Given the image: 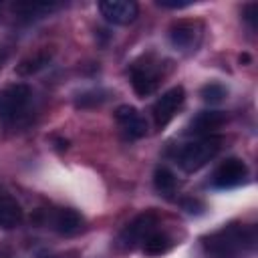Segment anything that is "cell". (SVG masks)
Wrapping results in <instances>:
<instances>
[{
  "mask_svg": "<svg viewBox=\"0 0 258 258\" xmlns=\"http://www.w3.org/2000/svg\"><path fill=\"white\" fill-rule=\"evenodd\" d=\"M254 230L242 226H228L206 240V250L214 258H232L234 254L254 246Z\"/></svg>",
  "mask_w": 258,
  "mask_h": 258,
  "instance_id": "1",
  "label": "cell"
},
{
  "mask_svg": "<svg viewBox=\"0 0 258 258\" xmlns=\"http://www.w3.org/2000/svg\"><path fill=\"white\" fill-rule=\"evenodd\" d=\"M159 69L153 62H135L131 67V87L135 91L137 97L145 99L151 93H155L157 85H159Z\"/></svg>",
  "mask_w": 258,
  "mask_h": 258,
  "instance_id": "5",
  "label": "cell"
},
{
  "mask_svg": "<svg viewBox=\"0 0 258 258\" xmlns=\"http://www.w3.org/2000/svg\"><path fill=\"white\" fill-rule=\"evenodd\" d=\"M54 8H58V6L52 2H18V4H14V10L20 12L22 16H42V14L52 12Z\"/></svg>",
  "mask_w": 258,
  "mask_h": 258,
  "instance_id": "16",
  "label": "cell"
},
{
  "mask_svg": "<svg viewBox=\"0 0 258 258\" xmlns=\"http://www.w3.org/2000/svg\"><path fill=\"white\" fill-rule=\"evenodd\" d=\"M181 208L187 212V214H202V210H204V204L202 202H198V200H183L181 202Z\"/></svg>",
  "mask_w": 258,
  "mask_h": 258,
  "instance_id": "22",
  "label": "cell"
},
{
  "mask_svg": "<svg viewBox=\"0 0 258 258\" xmlns=\"http://www.w3.org/2000/svg\"><path fill=\"white\" fill-rule=\"evenodd\" d=\"M171 246V240L163 234V232H153L145 242H143V252L149 254V256H159L163 252H167Z\"/></svg>",
  "mask_w": 258,
  "mask_h": 258,
  "instance_id": "15",
  "label": "cell"
},
{
  "mask_svg": "<svg viewBox=\"0 0 258 258\" xmlns=\"http://www.w3.org/2000/svg\"><path fill=\"white\" fill-rule=\"evenodd\" d=\"M30 97H32V91L24 83H14L4 87L0 91V123L16 121L28 107Z\"/></svg>",
  "mask_w": 258,
  "mask_h": 258,
  "instance_id": "3",
  "label": "cell"
},
{
  "mask_svg": "<svg viewBox=\"0 0 258 258\" xmlns=\"http://www.w3.org/2000/svg\"><path fill=\"white\" fill-rule=\"evenodd\" d=\"M48 60H50V54L48 52H38V54L30 56L28 60H22L20 67H18V73L20 75H32V73L44 69L48 64Z\"/></svg>",
  "mask_w": 258,
  "mask_h": 258,
  "instance_id": "17",
  "label": "cell"
},
{
  "mask_svg": "<svg viewBox=\"0 0 258 258\" xmlns=\"http://www.w3.org/2000/svg\"><path fill=\"white\" fill-rule=\"evenodd\" d=\"M183 99H185V91H183L181 87H171L169 91H165V93L155 101V105H153V119H155V125H157V127H165V125L173 119L175 111L181 107Z\"/></svg>",
  "mask_w": 258,
  "mask_h": 258,
  "instance_id": "8",
  "label": "cell"
},
{
  "mask_svg": "<svg viewBox=\"0 0 258 258\" xmlns=\"http://www.w3.org/2000/svg\"><path fill=\"white\" fill-rule=\"evenodd\" d=\"M24 218V212L20 204L12 196H0V228L12 230L16 228Z\"/></svg>",
  "mask_w": 258,
  "mask_h": 258,
  "instance_id": "12",
  "label": "cell"
},
{
  "mask_svg": "<svg viewBox=\"0 0 258 258\" xmlns=\"http://www.w3.org/2000/svg\"><path fill=\"white\" fill-rule=\"evenodd\" d=\"M115 119L121 125V129L131 137V139H139L147 133V121L143 119V115L131 107V105H121L115 111Z\"/></svg>",
  "mask_w": 258,
  "mask_h": 258,
  "instance_id": "9",
  "label": "cell"
},
{
  "mask_svg": "<svg viewBox=\"0 0 258 258\" xmlns=\"http://www.w3.org/2000/svg\"><path fill=\"white\" fill-rule=\"evenodd\" d=\"M220 143H222L220 137L204 135L202 139L183 145L181 151H179V155H177V163H179V167H181L183 171H187V173L202 169L208 161H212V159L216 157V153H218L220 147H222Z\"/></svg>",
  "mask_w": 258,
  "mask_h": 258,
  "instance_id": "2",
  "label": "cell"
},
{
  "mask_svg": "<svg viewBox=\"0 0 258 258\" xmlns=\"http://www.w3.org/2000/svg\"><path fill=\"white\" fill-rule=\"evenodd\" d=\"M99 12L107 22L123 26L131 24L137 18L139 6L133 0H103L99 2Z\"/></svg>",
  "mask_w": 258,
  "mask_h": 258,
  "instance_id": "7",
  "label": "cell"
},
{
  "mask_svg": "<svg viewBox=\"0 0 258 258\" xmlns=\"http://www.w3.org/2000/svg\"><path fill=\"white\" fill-rule=\"evenodd\" d=\"M46 224H48L54 232L69 236V234H75V232L81 230L83 218H81V214L75 212V210L60 208V210H54V212H48V214H46Z\"/></svg>",
  "mask_w": 258,
  "mask_h": 258,
  "instance_id": "10",
  "label": "cell"
},
{
  "mask_svg": "<svg viewBox=\"0 0 258 258\" xmlns=\"http://www.w3.org/2000/svg\"><path fill=\"white\" fill-rule=\"evenodd\" d=\"M246 175H248L246 163L238 157H230L218 165V169L212 175V183L220 189H228V187H236V185L244 183Z\"/></svg>",
  "mask_w": 258,
  "mask_h": 258,
  "instance_id": "6",
  "label": "cell"
},
{
  "mask_svg": "<svg viewBox=\"0 0 258 258\" xmlns=\"http://www.w3.org/2000/svg\"><path fill=\"white\" fill-rule=\"evenodd\" d=\"M107 97H109V93H107V91H101V89H97V91H87V93L79 95L77 107H95V105L105 103Z\"/></svg>",
  "mask_w": 258,
  "mask_h": 258,
  "instance_id": "19",
  "label": "cell"
},
{
  "mask_svg": "<svg viewBox=\"0 0 258 258\" xmlns=\"http://www.w3.org/2000/svg\"><path fill=\"white\" fill-rule=\"evenodd\" d=\"M226 121V115L222 111H202L198 113V117L191 121L189 131L191 133H208L216 127H220Z\"/></svg>",
  "mask_w": 258,
  "mask_h": 258,
  "instance_id": "13",
  "label": "cell"
},
{
  "mask_svg": "<svg viewBox=\"0 0 258 258\" xmlns=\"http://www.w3.org/2000/svg\"><path fill=\"white\" fill-rule=\"evenodd\" d=\"M157 6H161V8H171V10H179V8L191 6V0H157Z\"/></svg>",
  "mask_w": 258,
  "mask_h": 258,
  "instance_id": "20",
  "label": "cell"
},
{
  "mask_svg": "<svg viewBox=\"0 0 258 258\" xmlns=\"http://www.w3.org/2000/svg\"><path fill=\"white\" fill-rule=\"evenodd\" d=\"M169 40L175 48H181V50H194V46L198 44L200 40V28L196 22H177L171 26L169 30Z\"/></svg>",
  "mask_w": 258,
  "mask_h": 258,
  "instance_id": "11",
  "label": "cell"
},
{
  "mask_svg": "<svg viewBox=\"0 0 258 258\" xmlns=\"http://www.w3.org/2000/svg\"><path fill=\"white\" fill-rule=\"evenodd\" d=\"M242 14H244V20H248L252 26H256V16H258V4L256 2H252V4H246L244 6V10H242Z\"/></svg>",
  "mask_w": 258,
  "mask_h": 258,
  "instance_id": "21",
  "label": "cell"
},
{
  "mask_svg": "<svg viewBox=\"0 0 258 258\" xmlns=\"http://www.w3.org/2000/svg\"><path fill=\"white\" fill-rule=\"evenodd\" d=\"M226 95H228V91H226V87L220 85V83H210V85H206V87L202 89V99H204L206 103H210V105H216V103L224 101Z\"/></svg>",
  "mask_w": 258,
  "mask_h": 258,
  "instance_id": "18",
  "label": "cell"
},
{
  "mask_svg": "<svg viewBox=\"0 0 258 258\" xmlns=\"http://www.w3.org/2000/svg\"><path fill=\"white\" fill-rule=\"evenodd\" d=\"M155 226H157V218L151 214V212H145V214H139L135 220H131L123 232L119 234V242L121 246L125 248H135V246H143V242L155 232Z\"/></svg>",
  "mask_w": 258,
  "mask_h": 258,
  "instance_id": "4",
  "label": "cell"
},
{
  "mask_svg": "<svg viewBox=\"0 0 258 258\" xmlns=\"http://www.w3.org/2000/svg\"><path fill=\"white\" fill-rule=\"evenodd\" d=\"M153 185H155V189H157L159 194L169 196V194L175 191L177 179H175V175H173L167 167H157L155 173H153Z\"/></svg>",
  "mask_w": 258,
  "mask_h": 258,
  "instance_id": "14",
  "label": "cell"
}]
</instances>
